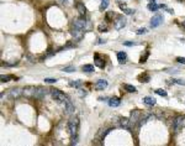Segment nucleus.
<instances>
[{
	"label": "nucleus",
	"instance_id": "1",
	"mask_svg": "<svg viewBox=\"0 0 185 146\" xmlns=\"http://www.w3.org/2000/svg\"><path fill=\"white\" fill-rule=\"evenodd\" d=\"M78 130H79V119L77 117H72L68 121V131L70 134V136H77L78 135Z\"/></svg>",
	"mask_w": 185,
	"mask_h": 146
},
{
	"label": "nucleus",
	"instance_id": "2",
	"mask_svg": "<svg viewBox=\"0 0 185 146\" xmlns=\"http://www.w3.org/2000/svg\"><path fill=\"white\" fill-rule=\"evenodd\" d=\"M49 93H51V95H52V98L56 100V102H58V103H64L67 99V95L63 93V92H61L59 89H51V91H49Z\"/></svg>",
	"mask_w": 185,
	"mask_h": 146
},
{
	"label": "nucleus",
	"instance_id": "3",
	"mask_svg": "<svg viewBox=\"0 0 185 146\" xmlns=\"http://www.w3.org/2000/svg\"><path fill=\"white\" fill-rule=\"evenodd\" d=\"M173 128H174V131H176V133L179 130H181L183 128H185V115L176 117L174 123H173Z\"/></svg>",
	"mask_w": 185,
	"mask_h": 146
},
{
	"label": "nucleus",
	"instance_id": "4",
	"mask_svg": "<svg viewBox=\"0 0 185 146\" xmlns=\"http://www.w3.org/2000/svg\"><path fill=\"white\" fill-rule=\"evenodd\" d=\"M126 26V18L123 15H117L114 20V27L116 30H121Z\"/></svg>",
	"mask_w": 185,
	"mask_h": 146
},
{
	"label": "nucleus",
	"instance_id": "5",
	"mask_svg": "<svg viewBox=\"0 0 185 146\" xmlns=\"http://www.w3.org/2000/svg\"><path fill=\"white\" fill-rule=\"evenodd\" d=\"M163 21H164V18H163V16L159 15V14H157V15L153 16L152 19H150V27L154 29V27L161 26L162 24H163Z\"/></svg>",
	"mask_w": 185,
	"mask_h": 146
},
{
	"label": "nucleus",
	"instance_id": "6",
	"mask_svg": "<svg viewBox=\"0 0 185 146\" xmlns=\"http://www.w3.org/2000/svg\"><path fill=\"white\" fill-rule=\"evenodd\" d=\"M87 26V21L84 18H77L73 20V27H77V29H81L84 30Z\"/></svg>",
	"mask_w": 185,
	"mask_h": 146
},
{
	"label": "nucleus",
	"instance_id": "7",
	"mask_svg": "<svg viewBox=\"0 0 185 146\" xmlns=\"http://www.w3.org/2000/svg\"><path fill=\"white\" fill-rule=\"evenodd\" d=\"M9 94H10V98H12V99H16V98H19V97H21L22 94H23V88H12L11 91L9 92Z\"/></svg>",
	"mask_w": 185,
	"mask_h": 146
},
{
	"label": "nucleus",
	"instance_id": "8",
	"mask_svg": "<svg viewBox=\"0 0 185 146\" xmlns=\"http://www.w3.org/2000/svg\"><path fill=\"white\" fill-rule=\"evenodd\" d=\"M48 93V91L43 87H36L35 88V98H43V97Z\"/></svg>",
	"mask_w": 185,
	"mask_h": 146
},
{
	"label": "nucleus",
	"instance_id": "9",
	"mask_svg": "<svg viewBox=\"0 0 185 146\" xmlns=\"http://www.w3.org/2000/svg\"><path fill=\"white\" fill-rule=\"evenodd\" d=\"M141 119V111L139 110H132L131 111V117H130V120H131V124H136L137 121H139Z\"/></svg>",
	"mask_w": 185,
	"mask_h": 146
},
{
	"label": "nucleus",
	"instance_id": "10",
	"mask_svg": "<svg viewBox=\"0 0 185 146\" xmlns=\"http://www.w3.org/2000/svg\"><path fill=\"white\" fill-rule=\"evenodd\" d=\"M64 110H65V113L67 114H73L74 113V110H75V108H74V105H73V103L69 100V99H67L65 102H64Z\"/></svg>",
	"mask_w": 185,
	"mask_h": 146
},
{
	"label": "nucleus",
	"instance_id": "11",
	"mask_svg": "<svg viewBox=\"0 0 185 146\" xmlns=\"http://www.w3.org/2000/svg\"><path fill=\"white\" fill-rule=\"evenodd\" d=\"M94 64L99 68H104L105 67V60L100 57L98 53H95L94 55Z\"/></svg>",
	"mask_w": 185,
	"mask_h": 146
},
{
	"label": "nucleus",
	"instance_id": "12",
	"mask_svg": "<svg viewBox=\"0 0 185 146\" xmlns=\"http://www.w3.org/2000/svg\"><path fill=\"white\" fill-rule=\"evenodd\" d=\"M107 80L105 79H99L98 82L95 83V89H98V91H104V89L107 88Z\"/></svg>",
	"mask_w": 185,
	"mask_h": 146
},
{
	"label": "nucleus",
	"instance_id": "13",
	"mask_svg": "<svg viewBox=\"0 0 185 146\" xmlns=\"http://www.w3.org/2000/svg\"><path fill=\"white\" fill-rule=\"evenodd\" d=\"M107 104L110 105L111 108H116V107H119V105L121 104V99L117 98V97H111V98L107 100Z\"/></svg>",
	"mask_w": 185,
	"mask_h": 146
},
{
	"label": "nucleus",
	"instance_id": "14",
	"mask_svg": "<svg viewBox=\"0 0 185 146\" xmlns=\"http://www.w3.org/2000/svg\"><path fill=\"white\" fill-rule=\"evenodd\" d=\"M120 125H121V128L126 129V130H130V129H131V120H130V118H121L120 119Z\"/></svg>",
	"mask_w": 185,
	"mask_h": 146
},
{
	"label": "nucleus",
	"instance_id": "15",
	"mask_svg": "<svg viewBox=\"0 0 185 146\" xmlns=\"http://www.w3.org/2000/svg\"><path fill=\"white\" fill-rule=\"evenodd\" d=\"M72 36L75 38V40H80L83 37V30L81 29H77V27H73L72 31H70Z\"/></svg>",
	"mask_w": 185,
	"mask_h": 146
},
{
	"label": "nucleus",
	"instance_id": "16",
	"mask_svg": "<svg viewBox=\"0 0 185 146\" xmlns=\"http://www.w3.org/2000/svg\"><path fill=\"white\" fill-rule=\"evenodd\" d=\"M35 88L36 87H25L23 88V95H26V97H33L35 95Z\"/></svg>",
	"mask_w": 185,
	"mask_h": 146
},
{
	"label": "nucleus",
	"instance_id": "17",
	"mask_svg": "<svg viewBox=\"0 0 185 146\" xmlns=\"http://www.w3.org/2000/svg\"><path fill=\"white\" fill-rule=\"evenodd\" d=\"M75 7H77V10H78V13L80 15H85L87 14V7H85V5H84V3L78 1L77 5H75Z\"/></svg>",
	"mask_w": 185,
	"mask_h": 146
},
{
	"label": "nucleus",
	"instance_id": "18",
	"mask_svg": "<svg viewBox=\"0 0 185 146\" xmlns=\"http://www.w3.org/2000/svg\"><path fill=\"white\" fill-rule=\"evenodd\" d=\"M126 60H127V55H126V52L123 51H120V52H117V61H119V63H125Z\"/></svg>",
	"mask_w": 185,
	"mask_h": 146
},
{
	"label": "nucleus",
	"instance_id": "19",
	"mask_svg": "<svg viewBox=\"0 0 185 146\" xmlns=\"http://www.w3.org/2000/svg\"><path fill=\"white\" fill-rule=\"evenodd\" d=\"M142 102L147 105H149V107H153V105H156V103H157V100L154 98H152V97H145V98L142 99Z\"/></svg>",
	"mask_w": 185,
	"mask_h": 146
},
{
	"label": "nucleus",
	"instance_id": "20",
	"mask_svg": "<svg viewBox=\"0 0 185 146\" xmlns=\"http://www.w3.org/2000/svg\"><path fill=\"white\" fill-rule=\"evenodd\" d=\"M138 79L141 80L142 83H148L149 79H150V77H149V74H147V73H142V74L138 76Z\"/></svg>",
	"mask_w": 185,
	"mask_h": 146
},
{
	"label": "nucleus",
	"instance_id": "21",
	"mask_svg": "<svg viewBox=\"0 0 185 146\" xmlns=\"http://www.w3.org/2000/svg\"><path fill=\"white\" fill-rule=\"evenodd\" d=\"M81 69L85 73H93L94 72V66H93V64H84V66L81 67Z\"/></svg>",
	"mask_w": 185,
	"mask_h": 146
},
{
	"label": "nucleus",
	"instance_id": "22",
	"mask_svg": "<svg viewBox=\"0 0 185 146\" xmlns=\"http://www.w3.org/2000/svg\"><path fill=\"white\" fill-rule=\"evenodd\" d=\"M123 89H125L126 92H128V93H136L137 92L136 87H133L131 84H123Z\"/></svg>",
	"mask_w": 185,
	"mask_h": 146
},
{
	"label": "nucleus",
	"instance_id": "23",
	"mask_svg": "<svg viewBox=\"0 0 185 146\" xmlns=\"http://www.w3.org/2000/svg\"><path fill=\"white\" fill-rule=\"evenodd\" d=\"M119 7H120V9L123 11V13H126V14H128V15H131V14H133L134 11L132 10V9H128V7L127 6H126L125 4H119Z\"/></svg>",
	"mask_w": 185,
	"mask_h": 146
},
{
	"label": "nucleus",
	"instance_id": "24",
	"mask_svg": "<svg viewBox=\"0 0 185 146\" xmlns=\"http://www.w3.org/2000/svg\"><path fill=\"white\" fill-rule=\"evenodd\" d=\"M109 5H110V0H101V4H100L99 9L101 10V11H104V10L107 9V6H109Z\"/></svg>",
	"mask_w": 185,
	"mask_h": 146
},
{
	"label": "nucleus",
	"instance_id": "25",
	"mask_svg": "<svg viewBox=\"0 0 185 146\" xmlns=\"http://www.w3.org/2000/svg\"><path fill=\"white\" fill-rule=\"evenodd\" d=\"M159 7H161V6H159V5H157L156 3H149L148 4V10H150V11H157L158 9H159Z\"/></svg>",
	"mask_w": 185,
	"mask_h": 146
},
{
	"label": "nucleus",
	"instance_id": "26",
	"mask_svg": "<svg viewBox=\"0 0 185 146\" xmlns=\"http://www.w3.org/2000/svg\"><path fill=\"white\" fill-rule=\"evenodd\" d=\"M81 84H83V82L81 80H72V82L69 83V86L70 87H74V88H79V87H81Z\"/></svg>",
	"mask_w": 185,
	"mask_h": 146
},
{
	"label": "nucleus",
	"instance_id": "27",
	"mask_svg": "<svg viewBox=\"0 0 185 146\" xmlns=\"http://www.w3.org/2000/svg\"><path fill=\"white\" fill-rule=\"evenodd\" d=\"M156 94H158V95H161V97H167L168 95V93L164 91V89H156Z\"/></svg>",
	"mask_w": 185,
	"mask_h": 146
},
{
	"label": "nucleus",
	"instance_id": "28",
	"mask_svg": "<svg viewBox=\"0 0 185 146\" xmlns=\"http://www.w3.org/2000/svg\"><path fill=\"white\" fill-rule=\"evenodd\" d=\"M63 72H67V73H73V72H75V67H74V66L64 67V68H63Z\"/></svg>",
	"mask_w": 185,
	"mask_h": 146
},
{
	"label": "nucleus",
	"instance_id": "29",
	"mask_svg": "<svg viewBox=\"0 0 185 146\" xmlns=\"http://www.w3.org/2000/svg\"><path fill=\"white\" fill-rule=\"evenodd\" d=\"M170 82L172 83H176V84H179V86H185V80L184 79H172Z\"/></svg>",
	"mask_w": 185,
	"mask_h": 146
},
{
	"label": "nucleus",
	"instance_id": "30",
	"mask_svg": "<svg viewBox=\"0 0 185 146\" xmlns=\"http://www.w3.org/2000/svg\"><path fill=\"white\" fill-rule=\"evenodd\" d=\"M12 78H14L12 76H1V77H0V79H1V82H3V83L9 82V80L12 79Z\"/></svg>",
	"mask_w": 185,
	"mask_h": 146
},
{
	"label": "nucleus",
	"instance_id": "31",
	"mask_svg": "<svg viewBox=\"0 0 185 146\" xmlns=\"http://www.w3.org/2000/svg\"><path fill=\"white\" fill-rule=\"evenodd\" d=\"M98 30L100 32H104V31H107V26H106V24H100V25L98 26Z\"/></svg>",
	"mask_w": 185,
	"mask_h": 146
},
{
	"label": "nucleus",
	"instance_id": "32",
	"mask_svg": "<svg viewBox=\"0 0 185 146\" xmlns=\"http://www.w3.org/2000/svg\"><path fill=\"white\" fill-rule=\"evenodd\" d=\"M164 71H165L167 73H173V74H174V73H178V72H179V69L175 68V67H173V68H165Z\"/></svg>",
	"mask_w": 185,
	"mask_h": 146
},
{
	"label": "nucleus",
	"instance_id": "33",
	"mask_svg": "<svg viewBox=\"0 0 185 146\" xmlns=\"http://www.w3.org/2000/svg\"><path fill=\"white\" fill-rule=\"evenodd\" d=\"M149 57V52H146V55L145 56H142L141 57V60H139V63H146V61H147V58Z\"/></svg>",
	"mask_w": 185,
	"mask_h": 146
},
{
	"label": "nucleus",
	"instance_id": "34",
	"mask_svg": "<svg viewBox=\"0 0 185 146\" xmlns=\"http://www.w3.org/2000/svg\"><path fill=\"white\" fill-rule=\"evenodd\" d=\"M136 34L137 35H145V34H147V29H138L137 31H136Z\"/></svg>",
	"mask_w": 185,
	"mask_h": 146
},
{
	"label": "nucleus",
	"instance_id": "35",
	"mask_svg": "<svg viewBox=\"0 0 185 146\" xmlns=\"http://www.w3.org/2000/svg\"><path fill=\"white\" fill-rule=\"evenodd\" d=\"M45 82H46V83H49V84H52V83H56V82H57V79H56V78H54V79H53V78H45Z\"/></svg>",
	"mask_w": 185,
	"mask_h": 146
},
{
	"label": "nucleus",
	"instance_id": "36",
	"mask_svg": "<svg viewBox=\"0 0 185 146\" xmlns=\"http://www.w3.org/2000/svg\"><path fill=\"white\" fill-rule=\"evenodd\" d=\"M114 16H115L114 13H107V14H106V20H111Z\"/></svg>",
	"mask_w": 185,
	"mask_h": 146
},
{
	"label": "nucleus",
	"instance_id": "37",
	"mask_svg": "<svg viewBox=\"0 0 185 146\" xmlns=\"http://www.w3.org/2000/svg\"><path fill=\"white\" fill-rule=\"evenodd\" d=\"M176 62H179L181 64H185V57H176Z\"/></svg>",
	"mask_w": 185,
	"mask_h": 146
},
{
	"label": "nucleus",
	"instance_id": "38",
	"mask_svg": "<svg viewBox=\"0 0 185 146\" xmlns=\"http://www.w3.org/2000/svg\"><path fill=\"white\" fill-rule=\"evenodd\" d=\"M123 45H125V46H128V47H131V46H134V45H137V44H136V42L127 41V42H123Z\"/></svg>",
	"mask_w": 185,
	"mask_h": 146
},
{
	"label": "nucleus",
	"instance_id": "39",
	"mask_svg": "<svg viewBox=\"0 0 185 146\" xmlns=\"http://www.w3.org/2000/svg\"><path fill=\"white\" fill-rule=\"evenodd\" d=\"M61 1H62L63 4H65V5H72L73 0H61Z\"/></svg>",
	"mask_w": 185,
	"mask_h": 146
},
{
	"label": "nucleus",
	"instance_id": "40",
	"mask_svg": "<svg viewBox=\"0 0 185 146\" xmlns=\"http://www.w3.org/2000/svg\"><path fill=\"white\" fill-rule=\"evenodd\" d=\"M78 144V135L77 136H74L73 137V140H72V145H77Z\"/></svg>",
	"mask_w": 185,
	"mask_h": 146
},
{
	"label": "nucleus",
	"instance_id": "41",
	"mask_svg": "<svg viewBox=\"0 0 185 146\" xmlns=\"http://www.w3.org/2000/svg\"><path fill=\"white\" fill-rule=\"evenodd\" d=\"M98 45H103V44H105V40H101V38H98V42H96Z\"/></svg>",
	"mask_w": 185,
	"mask_h": 146
},
{
	"label": "nucleus",
	"instance_id": "42",
	"mask_svg": "<svg viewBox=\"0 0 185 146\" xmlns=\"http://www.w3.org/2000/svg\"><path fill=\"white\" fill-rule=\"evenodd\" d=\"M149 3H156V0H149Z\"/></svg>",
	"mask_w": 185,
	"mask_h": 146
},
{
	"label": "nucleus",
	"instance_id": "43",
	"mask_svg": "<svg viewBox=\"0 0 185 146\" xmlns=\"http://www.w3.org/2000/svg\"><path fill=\"white\" fill-rule=\"evenodd\" d=\"M183 26H184V27H185V21H184V22H183Z\"/></svg>",
	"mask_w": 185,
	"mask_h": 146
},
{
	"label": "nucleus",
	"instance_id": "44",
	"mask_svg": "<svg viewBox=\"0 0 185 146\" xmlns=\"http://www.w3.org/2000/svg\"><path fill=\"white\" fill-rule=\"evenodd\" d=\"M178 1H183V0H178Z\"/></svg>",
	"mask_w": 185,
	"mask_h": 146
}]
</instances>
